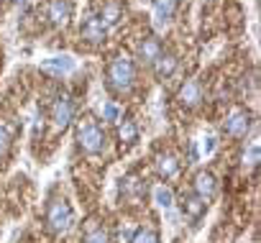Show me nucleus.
Here are the masks:
<instances>
[{"instance_id":"obj_1","label":"nucleus","mask_w":261,"mask_h":243,"mask_svg":"<svg viewBox=\"0 0 261 243\" xmlns=\"http://www.w3.org/2000/svg\"><path fill=\"white\" fill-rule=\"evenodd\" d=\"M105 82H108V87L115 95L128 92L130 87H134V82H136V64L130 62L125 54L113 57L110 64H108V69H105Z\"/></svg>"},{"instance_id":"obj_17","label":"nucleus","mask_w":261,"mask_h":243,"mask_svg":"<svg viewBox=\"0 0 261 243\" xmlns=\"http://www.w3.org/2000/svg\"><path fill=\"white\" fill-rule=\"evenodd\" d=\"M151 195H154V202H156L159 207H164V210L174 205V195H172V190L164 187V184H156V187L151 190Z\"/></svg>"},{"instance_id":"obj_25","label":"nucleus","mask_w":261,"mask_h":243,"mask_svg":"<svg viewBox=\"0 0 261 243\" xmlns=\"http://www.w3.org/2000/svg\"><path fill=\"white\" fill-rule=\"evenodd\" d=\"M102 115H105V120H120V110L113 102H105L102 105Z\"/></svg>"},{"instance_id":"obj_12","label":"nucleus","mask_w":261,"mask_h":243,"mask_svg":"<svg viewBox=\"0 0 261 243\" xmlns=\"http://www.w3.org/2000/svg\"><path fill=\"white\" fill-rule=\"evenodd\" d=\"M72 18V0H49V21L54 26H67Z\"/></svg>"},{"instance_id":"obj_13","label":"nucleus","mask_w":261,"mask_h":243,"mask_svg":"<svg viewBox=\"0 0 261 243\" xmlns=\"http://www.w3.org/2000/svg\"><path fill=\"white\" fill-rule=\"evenodd\" d=\"M156 174H159L162 179L177 177V174H179V159H177L174 154H169V151L156 154Z\"/></svg>"},{"instance_id":"obj_3","label":"nucleus","mask_w":261,"mask_h":243,"mask_svg":"<svg viewBox=\"0 0 261 243\" xmlns=\"http://www.w3.org/2000/svg\"><path fill=\"white\" fill-rule=\"evenodd\" d=\"M77 144L85 154H100L105 146V133L92 118H82L77 123Z\"/></svg>"},{"instance_id":"obj_18","label":"nucleus","mask_w":261,"mask_h":243,"mask_svg":"<svg viewBox=\"0 0 261 243\" xmlns=\"http://www.w3.org/2000/svg\"><path fill=\"white\" fill-rule=\"evenodd\" d=\"M72 67H74V64H72L69 57H57V59H49V62L44 64L46 72H69Z\"/></svg>"},{"instance_id":"obj_15","label":"nucleus","mask_w":261,"mask_h":243,"mask_svg":"<svg viewBox=\"0 0 261 243\" xmlns=\"http://www.w3.org/2000/svg\"><path fill=\"white\" fill-rule=\"evenodd\" d=\"M120 16H123V8H120V3H115V0H108V3L100 8V13H97V18L102 21L105 29L108 26H115L120 21Z\"/></svg>"},{"instance_id":"obj_16","label":"nucleus","mask_w":261,"mask_h":243,"mask_svg":"<svg viewBox=\"0 0 261 243\" xmlns=\"http://www.w3.org/2000/svg\"><path fill=\"white\" fill-rule=\"evenodd\" d=\"M159 51H162L159 39H156V36H149V39H144V41H141V46H139V59H141V62H146V64H151V62L159 57Z\"/></svg>"},{"instance_id":"obj_6","label":"nucleus","mask_w":261,"mask_h":243,"mask_svg":"<svg viewBox=\"0 0 261 243\" xmlns=\"http://www.w3.org/2000/svg\"><path fill=\"white\" fill-rule=\"evenodd\" d=\"M80 36H82L87 44L97 46V44H102V41H105V36H108V29L102 26V21H100L97 16H87V18L82 21Z\"/></svg>"},{"instance_id":"obj_4","label":"nucleus","mask_w":261,"mask_h":243,"mask_svg":"<svg viewBox=\"0 0 261 243\" xmlns=\"http://www.w3.org/2000/svg\"><path fill=\"white\" fill-rule=\"evenodd\" d=\"M49 118H51V123L59 131L69 128V123L74 120V102H72V97L69 95H57L51 107H49Z\"/></svg>"},{"instance_id":"obj_5","label":"nucleus","mask_w":261,"mask_h":243,"mask_svg":"<svg viewBox=\"0 0 261 243\" xmlns=\"http://www.w3.org/2000/svg\"><path fill=\"white\" fill-rule=\"evenodd\" d=\"M223 131L230 136V139H246V133L251 131V115L248 110L243 107H233L225 120H223Z\"/></svg>"},{"instance_id":"obj_24","label":"nucleus","mask_w":261,"mask_h":243,"mask_svg":"<svg viewBox=\"0 0 261 243\" xmlns=\"http://www.w3.org/2000/svg\"><path fill=\"white\" fill-rule=\"evenodd\" d=\"M8 149H11V133L6 126H0V156H6Z\"/></svg>"},{"instance_id":"obj_8","label":"nucleus","mask_w":261,"mask_h":243,"mask_svg":"<svg viewBox=\"0 0 261 243\" xmlns=\"http://www.w3.org/2000/svg\"><path fill=\"white\" fill-rule=\"evenodd\" d=\"M118 139H120L123 149H130V146L139 144V126H136V120L130 115H123L118 120Z\"/></svg>"},{"instance_id":"obj_11","label":"nucleus","mask_w":261,"mask_h":243,"mask_svg":"<svg viewBox=\"0 0 261 243\" xmlns=\"http://www.w3.org/2000/svg\"><path fill=\"white\" fill-rule=\"evenodd\" d=\"M177 100H179L182 107H195V105H200V100H202V87H200V82H197V79H187V82L179 87Z\"/></svg>"},{"instance_id":"obj_10","label":"nucleus","mask_w":261,"mask_h":243,"mask_svg":"<svg viewBox=\"0 0 261 243\" xmlns=\"http://www.w3.org/2000/svg\"><path fill=\"white\" fill-rule=\"evenodd\" d=\"M179 207H182V215H187L190 220H200L207 210V202L202 197H197L195 192H185L179 200Z\"/></svg>"},{"instance_id":"obj_9","label":"nucleus","mask_w":261,"mask_h":243,"mask_svg":"<svg viewBox=\"0 0 261 243\" xmlns=\"http://www.w3.org/2000/svg\"><path fill=\"white\" fill-rule=\"evenodd\" d=\"M177 57L172 54V51H167V49H162L159 51V57L151 62V69H154V74L159 77V79H169L174 72H177Z\"/></svg>"},{"instance_id":"obj_21","label":"nucleus","mask_w":261,"mask_h":243,"mask_svg":"<svg viewBox=\"0 0 261 243\" xmlns=\"http://www.w3.org/2000/svg\"><path fill=\"white\" fill-rule=\"evenodd\" d=\"M134 233H136V228L130 225V223H120L118 230H115V243H130Z\"/></svg>"},{"instance_id":"obj_22","label":"nucleus","mask_w":261,"mask_h":243,"mask_svg":"<svg viewBox=\"0 0 261 243\" xmlns=\"http://www.w3.org/2000/svg\"><path fill=\"white\" fill-rule=\"evenodd\" d=\"M85 243H110V235L102 228H90L85 233Z\"/></svg>"},{"instance_id":"obj_14","label":"nucleus","mask_w":261,"mask_h":243,"mask_svg":"<svg viewBox=\"0 0 261 243\" xmlns=\"http://www.w3.org/2000/svg\"><path fill=\"white\" fill-rule=\"evenodd\" d=\"M177 6H179V0H151V8H154L156 23H159V26H167V23L174 18Z\"/></svg>"},{"instance_id":"obj_23","label":"nucleus","mask_w":261,"mask_h":243,"mask_svg":"<svg viewBox=\"0 0 261 243\" xmlns=\"http://www.w3.org/2000/svg\"><path fill=\"white\" fill-rule=\"evenodd\" d=\"M256 167L258 164V144H251L248 151H243V167Z\"/></svg>"},{"instance_id":"obj_19","label":"nucleus","mask_w":261,"mask_h":243,"mask_svg":"<svg viewBox=\"0 0 261 243\" xmlns=\"http://www.w3.org/2000/svg\"><path fill=\"white\" fill-rule=\"evenodd\" d=\"M130 243H159V235H156V230H151V228H136Z\"/></svg>"},{"instance_id":"obj_2","label":"nucleus","mask_w":261,"mask_h":243,"mask_svg":"<svg viewBox=\"0 0 261 243\" xmlns=\"http://www.w3.org/2000/svg\"><path fill=\"white\" fill-rule=\"evenodd\" d=\"M72 223H74V212H72L69 202L64 197H54L46 205V228H49V233L62 235L72 228Z\"/></svg>"},{"instance_id":"obj_26","label":"nucleus","mask_w":261,"mask_h":243,"mask_svg":"<svg viewBox=\"0 0 261 243\" xmlns=\"http://www.w3.org/2000/svg\"><path fill=\"white\" fill-rule=\"evenodd\" d=\"M213 149H215V139H213V136L202 139V154L207 156V154H213Z\"/></svg>"},{"instance_id":"obj_7","label":"nucleus","mask_w":261,"mask_h":243,"mask_svg":"<svg viewBox=\"0 0 261 243\" xmlns=\"http://www.w3.org/2000/svg\"><path fill=\"white\" fill-rule=\"evenodd\" d=\"M192 192L197 197H202L205 202L213 200L215 192H218V179L213 177V172H197L195 174V182H192Z\"/></svg>"},{"instance_id":"obj_20","label":"nucleus","mask_w":261,"mask_h":243,"mask_svg":"<svg viewBox=\"0 0 261 243\" xmlns=\"http://www.w3.org/2000/svg\"><path fill=\"white\" fill-rule=\"evenodd\" d=\"M144 187L136 182V177L130 174V177H125V179H120V192L125 195V197H130V195H139Z\"/></svg>"}]
</instances>
